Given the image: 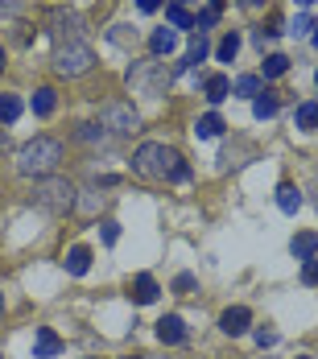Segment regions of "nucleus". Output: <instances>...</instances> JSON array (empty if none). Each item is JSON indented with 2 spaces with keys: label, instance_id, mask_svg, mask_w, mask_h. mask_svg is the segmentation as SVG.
I'll return each mask as SVG.
<instances>
[{
  "label": "nucleus",
  "instance_id": "13",
  "mask_svg": "<svg viewBox=\"0 0 318 359\" xmlns=\"http://www.w3.org/2000/svg\"><path fill=\"white\" fill-rule=\"evenodd\" d=\"M289 252H293L298 260H314V256H318V236H314V231H298V236H293V244H289Z\"/></svg>",
  "mask_w": 318,
  "mask_h": 359
},
{
  "label": "nucleus",
  "instance_id": "10",
  "mask_svg": "<svg viewBox=\"0 0 318 359\" xmlns=\"http://www.w3.org/2000/svg\"><path fill=\"white\" fill-rule=\"evenodd\" d=\"M157 293H161V285H157V277H153V273H141V277L133 281V302H137V306L157 302Z\"/></svg>",
  "mask_w": 318,
  "mask_h": 359
},
{
  "label": "nucleus",
  "instance_id": "16",
  "mask_svg": "<svg viewBox=\"0 0 318 359\" xmlns=\"http://www.w3.org/2000/svg\"><path fill=\"white\" fill-rule=\"evenodd\" d=\"M207 54H211L207 37H203V34H194V37H190V50H186V62H178V71H190V67H194V62H203Z\"/></svg>",
  "mask_w": 318,
  "mask_h": 359
},
{
  "label": "nucleus",
  "instance_id": "8",
  "mask_svg": "<svg viewBox=\"0 0 318 359\" xmlns=\"http://www.w3.org/2000/svg\"><path fill=\"white\" fill-rule=\"evenodd\" d=\"M248 326H252V310H248V306H232V310H223V314H219V330H223V334H232V339H236V334H244Z\"/></svg>",
  "mask_w": 318,
  "mask_h": 359
},
{
  "label": "nucleus",
  "instance_id": "6",
  "mask_svg": "<svg viewBox=\"0 0 318 359\" xmlns=\"http://www.w3.org/2000/svg\"><path fill=\"white\" fill-rule=\"evenodd\" d=\"M104 128H112L116 137H133L137 128H141V116H137V108L128 104V100H112V104H104Z\"/></svg>",
  "mask_w": 318,
  "mask_h": 359
},
{
  "label": "nucleus",
  "instance_id": "19",
  "mask_svg": "<svg viewBox=\"0 0 318 359\" xmlns=\"http://www.w3.org/2000/svg\"><path fill=\"white\" fill-rule=\"evenodd\" d=\"M277 108H281V100H277L273 91H260V95L252 100V111H256V120H273V116H277Z\"/></svg>",
  "mask_w": 318,
  "mask_h": 359
},
{
  "label": "nucleus",
  "instance_id": "44",
  "mask_svg": "<svg viewBox=\"0 0 318 359\" xmlns=\"http://www.w3.org/2000/svg\"><path fill=\"white\" fill-rule=\"evenodd\" d=\"M128 359H141V355H128Z\"/></svg>",
  "mask_w": 318,
  "mask_h": 359
},
{
  "label": "nucleus",
  "instance_id": "11",
  "mask_svg": "<svg viewBox=\"0 0 318 359\" xmlns=\"http://www.w3.org/2000/svg\"><path fill=\"white\" fill-rule=\"evenodd\" d=\"M203 95H207L211 104H223V100L232 95V79H227V74H207V79H203Z\"/></svg>",
  "mask_w": 318,
  "mask_h": 359
},
{
  "label": "nucleus",
  "instance_id": "35",
  "mask_svg": "<svg viewBox=\"0 0 318 359\" xmlns=\"http://www.w3.org/2000/svg\"><path fill=\"white\" fill-rule=\"evenodd\" d=\"M137 8H141V13H157V8H161V0H137Z\"/></svg>",
  "mask_w": 318,
  "mask_h": 359
},
{
  "label": "nucleus",
  "instance_id": "5",
  "mask_svg": "<svg viewBox=\"0 0 318 359\" xmlns=\"http://www.w3.org/2000/svg\"><path fill=\"white\" fill-rule=\"evenodd\" d=\"M128 87L141 91V95H161V91L170 87V71H166L161 62H137V67L128 71Z\"/></svg>",
  "mask_w": 318,
  "mask_h": 359
},
{
  "label": "nucleus",
  "instance_id": "15",
  "mask_svg": "<svg viewBox=\"0 0 318 359\" xmlns=\"http://www.w3.org/2000/svg\"><path fill=\"white\" fill-rule=\"evenodd\" d=\"M100 207H104V194H95V190H83V194L74 198L79 219H95V215H100Z\"/></svg>",
  "mask_w": 318,
  "mask_h": 359
},
{
  "label": "nucleus",
  "instance_id": "9",
  "mask_svg": "<svg viewBox=\"0 0 318 359\" xmlns=\"http://www.w3.org/2000/svg\"><path fill=\"white\" fill-rule=\"evenodd\" d=\"M34 355H37V359L62 355V339H58L50 326H37V330H34Z\"/></svg>",
  "mask_w": 318,
  "mask_h": 359
},
{
  "label": "nucleus",
  "instance_id": "45",
  "mask_svg": "<svg viewBox=\"0 0 318 359\" xmlns=\"http://www.w3.org/2000/svg\"><path fill=\"white\" fill-rule=\"evenodd\" d=\"M298 359H310V355H298Z\"/></svg>",
  "mask_w": 318,
  "mask_h": 359
},
{
  "label": "nucleus",
  "instance_id": "24",
  "mask_svg": "<svg viewBox=\"0 0 318 359\" xmlns=\"http://www.w3.org/2000/svg\"><path fill=\"white\" fill-rule=\"evenodd\" d=\"M166 21H170L174 29H194V17H190L182 4H170V8H166Z\"/></svg>",
  "mask_w": 318,
  "mask_h": 359
},
{
  "label": "nucleus",
  "instance_id": "27",
  "mask_svg": "<svg viewBox=\"0 0 318 359\" xmlns=\"http://www.w3.org/2000/svg\"><path fill=\"white\" fill-rule=\"evenodd\" d=\"M285 71H289V58L285 54H269L265 58V79H281Z\"/></svg>",
  "mask_w": 318,
  "mask_h": 359
},
{
  "label": "nucleus",
  "instance_id": "31",
  "mask_svg": "<svg viewBox=\"0 0 318 359\" xmlns=\"http://www.w3.org/2000/svg\"><path fill=\"white\" fill-rule=\"evenodd\" d=\"M215 21H219V13H215V8H203V13L194 17V25H199V34H203V29H211Z\"/></svg>",
  "mask_w": 318,
  "mask_h": 359
},
{
  "label": "nucleus",
  "instance_id": "39",
  "mask_svg": "<svg viewBox=\"0 0 318 359\" xmlns=\"http://www.w3.org/2000/svg\"><path fill=\"white\" fill-rule=\"evenodd\" d=\"M223 4H227V0H211V8H215V13H219V8H223Z\"/></svg>",
  "mask_w": 318,
  "mask_h": 359
},
{
  "label": "nucleus",
  "instance_id": "3",
  "mask_svg": "<svg viewBox=\"0 0 318 359\" xmlns=\"http://www.w3.org/2000/svg\"><path fill=\"white\" fill-rule=\"evenodd\" d=\"M74 198H79V190H74V182L67 178H37L34 182V203L41 211H54V215H62V211H71Z\"/></svg>",
  "mask_w": 318,
  "mask_h": 359
},
{
  "label": "nucleus",
  "instance_id": "29",
  "mask_svg": "<svg viewBox=\"0 0 318 359\" xmlns=\"http://www.w3.org/2000/svg\"><path fill=\"white\" fill-rule=\"evenodd\" d=\"M100 236H104V244H116V240H120V223H116V219L100 223Z\"/></svg>",
  "mask_w": 318,
  "mask_h": 359
},
{
  "label": "nucleus",
  "instance_id": "30",
  "mask_svg": "<svg viewBox=\"0 0 318 359\" xmlns=\"http://www.w3.org/2000/svg\"><path fill=\"white\" fill-rule=\"evenodd\" d=\"M302 281L306 285H318V256L314 260H302Z\"/></svg>",
  "mask_w": 318,
  "mask_h": 359
},
{
  "label": "nucleus",
  "instance_id": "38",
  "mask_svg": "<svg viewBox=\"0 0 318 359\" xmlns=\"http://www.w3.org/2000/svg\"><path fill=\"white\" fill-rule=\"evenodd\" d=\"M4 149H8V137H4V133H0V153H4Z\"/></svg>",
  "mask_w": 318,
  "mask_h": 359
},
{
  "label": "nucleus",
  "instance_id": "41",
  "mask_svg": "<svg viewBox=\"0 0 318 359\" xmlns=\"http://www.w3.org/2000/svg\"><path fill=\"white\" fill-rule=\"evenodd\" d=\"M0 71H4V46H0Z\"/></svg>",
  "mask_w": 318,
  "mask_h": 359
},
{
  "label": "nucleus",
  "instance_id": "28",
  "mask_svg": "<svg viewBox=\"0 0 318 359\" xmlns=\"http://www.w3.org/2000/svg\"><path fill=\"white\" fill-rule=\"evenodd\" d=\"M310 29H314V17L310 13H298L293 25H289V34H310Z\"/></svg>",
  "mask_w": 318,
  "mask_h": 359
},
{
  "label": "nucleus",
  "instance_id": "17",
  "mask_svg": "<svg viewBox=\"0 0 318 359\" xmlns=\"http://www.w3.org/2000/svg\"><path fill=\"white\" fill-rule=\"evenodd\" d=\"M149 50H153L157 58H161V54H174V50H178V34H174V29H153Z\"/></svg>",
  "mask_w": 318,
  "mask_h": 359
},
{
  "label": "nucleus",
  "instance_id": "22",
  "mask_svg": "<svg viewBox=\"0 0 318 359\" xmlns=\"http://www.w3.org/2000/svg\"><path fill=\"white\" fill-rule=\"evenodd\" d=\"M232 95H240V100H256V95H260V79H256V74H240V79L232 83Z\"/></svg>",
  "mask_w": 318,
  "mask_h": 359
},
{
  "label": "nucleus",
  "instance_id": "40",
  "mask_svg": "<svg viewBox=\"0 0 318 359\" xmlns=\"http://www.w3.org/2000/svg\"><path fill=\"white\" fill-rule=\"evenodd\" d=\"M310 41H314V50H318V25H314V34H310Z\"/></svg>",
  "mask_w": 318,
  "mask_h": 359
},
{
  "label": "nucleus",
  "instance_id": "32",
  "mask_svg": "<svg viewBox=\"0 0 318 359\" xmlns=\"http://www.w3.org/2000/svg\"><path fill=\"white\" fill-rule=\"evenodd\" d=\"M79 141H104V128H95V124H83V128H79Z\"/></svg>",
  "mask_w": 318,
  "mask_h": 359
},
{
  "label": "nucleus",
  "instance_id": "20",
  "mask_svg": "<svg viewBox=\"0 0 318 359\" xmlns=\"http://www.w3.org/2000/svg\"><path fill=\"white\" fill-rule=\"evenodd\" d=\"M219 133H223V120H219L215 111H207V116H199V124H194V137H199V141H215Z\"/></svg>",
  "mask_w": 318,
  "mask_h": 359
},
{
  "label": "nucleus",
  "instance_id": "7",
  "mask_svg": "<svg viewBox=\"0 0 318 359\" xmlns=\"http://www.w3.org/2000/svg\"><path fill=\"white\" fill-rule=\"evenodd\" d=\"M46 29L58 37V41H62V37H71L74 41V34L83 29V17H79V13H67V8H54V13L46 17Z\"/></svg>",
  "mask_w": 318,
  "mask_h": 359
},
{
  "label": "nucleus",
  "instance_id": "2",
  "mask_svg": "<svg viewBox=\"0 0 318 359\" xmlns=\"http://www.w3.org/2000/svg\"><path fill=\"white\" fill-rule=\"evenodd\" d=\"M58 161H62V141H54V137H34L17 153V170L25 178H50L58 170Z\"/></svg>",
  "mask_w": 318,
  "mask_h": 359
},
{
  "label": "nucleus",
  "instance_id": "26",
  "mask_svg": "<svg viewBox=\"0 0 318 359\" xmlns=\"http://www.w3.org/2000/svg\"><path fill=\"white\" fill-rule=\"evenodd\" d=\"M21 116V100L17 95H0V124H13Z\"/></svg>",
  "mask_w": 318,
  "mask_h": 359
},
{
  "label": "nucleus",
  "instance_id": "21",
  "mask_svg": "<svg viewBox=\"0 0 318 359\" xmlns=\"http://www.w3.org/2000/svg\"><path fill=\"white\" fill-rule=\"evenodd\" d=\"M277 207H281L285 215H298V207H302V194H298L289 182H281V186H277Z\"/></svg>",
  "mask_w": 318,
  "mask_h": 359
},
{
  "label": "nucleus",
  "instance_id": "18",
  "mask_svg": "<svg viewBox=\"0 0 318 359\" xmlns=\"http://www.w3.org/2000/svg\"><path fill=\"white\" fill-rule=\"evenodd\" d=\"M293 124H298L302 133H318V104H314V100H310V104H298Z\"/></svg>",
  "mask_w": 318,
  "mask_h": 359
},
{
  "label": "nucleus",
  "instance_id": "14",
  "mask_svg": "<svg viewBox=\"0 0 318 359\" xmlns=\"http://www.w3.org/2000/svg\"><path fill=\"white\" fill-rule=\"evenodd\" d=\"M62 264H67V273H71V277H83V273L91 269V248L74 244V248L67 252V260H62Z\"/></svg>",
  "mask_w": 318,
  "mask_h": 359
},
{
  "label": "nucleus",
  "instance_id": "1",
  "mask_svg": "<svg viewBox=\"0 0 318 359\" xmlns=\"http://www.w3.org/2000/svg\"><path fill=\"white\" fill-rule=\"evenodd\" d=\"M133 170L141 178H153V182H186L190 178V165L182 161L178 149H166V144L149 141L133 153Z\"/></svg>",
  "mask_w": 318,
  "mask_h": 359
},
{
  "label": "nucleus",
  "instance_id": "4",
  "mask_svg": "<svg viewBox=\"0 0 318 359\" xmlns=\"http://www.w3.org/2000/svg\"><path fill=\"white\" fill-rule=\"evenodd\" d=\"M91 67H95V50L87 41H62L54 50V74H62V79H79Z\"/></svg>",
  "mask_w": 318,
  "mask_h": 359
},
{
  "label": "nucleus",
  "instance_id": "34",
  "mask_svg": "<svg viewBox=\"0 0 318 359\" xmlns=\"http://www.w3.org/2000/svg\"><path fill=\"white\" fill-rule=\"evenodd\" d=\"M174 289H178V293H190V289H194V277H190V273H182V277L174 281Z\"/></svg>",
  "mask_w": 318,
  "mask_h": 359
},
{
  "label": "nucleus",
  "instance_id": "12",
  "mask_svg": "<svg viewBox=\"0 0 318 359\" xmlns=\"http://www.w3.org/2000/svg\"><path fill=\"white\" fill-rule=\"evenodd\" d=\"M157 339H161V343H170V347L182 343V339H186V323H182L178 314H166V318L157 323Z\"/></svg>",
  "mask_w": 318,
  "mask_h": 359
},
{
  "label": "nucleus",
  "instance_id": "42",
  "mask_svg": "<svg viewBox=\"0 0 318 359\" xmlns=\"http://www.w3.org/2000/svg\"><path fill=\"white\" fill-rule=\"evenodd\" d=\"M0 310H4V297H0Z\"/></svg>",
  "mask_w": 318,
  "mask_h": 359
},
{
  "label": "nucleus",
  "instance_id": "36",
  "mask_svg": "<svg viewBox=\"0 0 318 359\" xmlns=\"http://www.w3.org/2000/svg\"><path fill=\"white\" fill-rule=\"evenodd\" d=\"M293 4H298V8H302V13H306V8H310V4H318V0H293Z\"/></svg>",
  "mask_w": 318,
  "mask_h": 359
},
{
  "label": "nucleus",
  "instance_id": "33",
  "mask_svg": "<svg viewBox=\"0 0 318 359\" xmlns=\"http://www.w3.org/2000/svg\"><path fill=\"white\" fill-rule=\"evenodd\" d=\"M273 343H277V330H265V326H260V330H256V347H273Z\"/></svg>",
  "mask_w": 318,
  "mask_h": 359
},
{
  "label": "nucleus",
  "instance_id": "23",
  "mask_svg": "<svg viewBox=\"0 0 318 359\" xmlns=\"http://www.w3.org/2000/svg\"><path fill=\"white\" fill-rule=\"evenodd\" d=\"M54 104H58L54 87H37V91H34V111H37V116H50V111H54Z\"/></svg>",
  "mask_w": 318,
  "mask_h": 359
},
{
  "label": "nucleus",
  "instance_id": "43",
  "mask_svg": "<svg viewBox=\"0 0 318 359\" xmlns=\"http://www.w3.org/2000/svg\"><path fill=\"white\" fill-rule=\"evenodd\" d=\"M170 4H182V0H170Z\"/></svg>",
  "mask_w": 318,
  "mask_h": 359
},
{
  "label": "nucleus",
  "instance_id": "25",
  "mask_svg": "<svg viewBox=\"0 0 318 359\" xmlns=\"http://www.w3.org/2000/svg\"><path fill=\"white\" fill-rule=\"evenodd\" d=\"M219 62H232L236 54H240V34H223V41H219Z\"/></svg>",
  "mask_w": 318,
  "mask_h": 359
},
{
  "label": "nucleus",
  "instance_id": "37",
  "mask_svg": "<svg viewBox=\"0 0 318 359\" xmlns=\"http://www.w3.org/2000/svg\"><path fill=\"white\" fill-rule=\"evenodd\" d=\"M240 4H244V8H260V4H265V0H240Z\"/></svg>",
  "mask_w": 318,
  "mask_h": 359
}]
</instances>
